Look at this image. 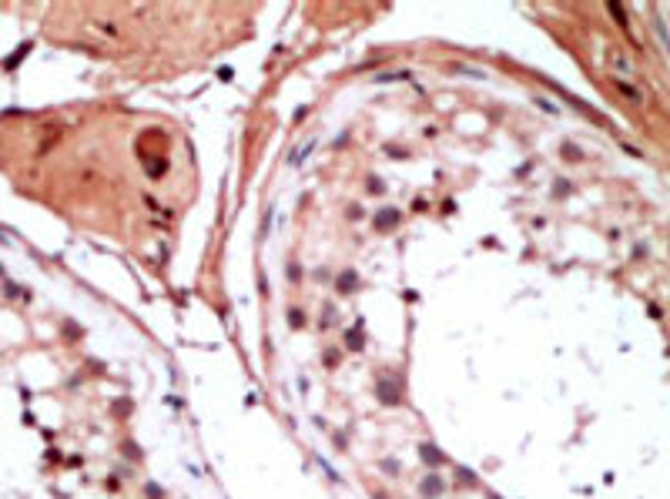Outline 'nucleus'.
Listing matches in <instances>:
<instances>
[{"label":"nucleus","mask_w":670,"mask_h":499,"mask_svg":"<svg viewBox=\"0 0 670 499\" xmlns=\"http://www.w3.org/2000/svg\"><path fill=\"white\" fill-rule=\"evenodd\" d=\"M616 88L624 90V94H626V98H630V100H634V104H644V94H640V90H636L634 84H624V80L616 78Z\"/></svg>","instance_id":"obj_1"},{"label":"nucleus","mask_w":670,"mask_h":499,"mask_svg":"<svg viewBox=\"0 0 670 499\" xmlns=\"http://www.w3.org/2000/svg\"><path fill=\"white\" fill-rule=\"evenodd\" d=\"M610 60H614V64L620 67V70H634V67H630V57H626V54H620L616 47H610Z\"/></svg>","instance_id":"obj_2"}]
</instances>
